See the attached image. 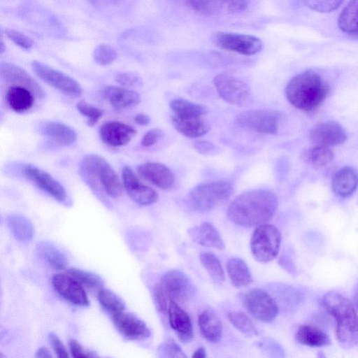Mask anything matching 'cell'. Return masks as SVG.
Segmentation results:
<instances>
[{"instance_id": "cell-1", "label": "cell", "mask_w": 358, "mask_h": 358, "mask_svg": "<svg viewBox=\"0 0 358 358\" xmlns=\"http://www.w3.org/2000/svg\"><path fill=\"white\" fill-rule=\"evenodd\" d=\"M278 207V197L266 189L243 192L229 204V218L235 224L243 227H257L271 220Z\"/></svg>"}, {"instance_id": "cell-2", "label": "cell", "mask_w": 358, "mask_h": 358, "mask_svg": "<svg viewBox=\"0 0 358 358\" xmlns=\"http://www.w3.org/2000/svg\"><path fill=\"white\" fill-rule=\"evenodd\" d=\"M327 312L334 318L335 335L345 349L358 346V313L353 303L341 294L331 291L322 301Z\"/></svg>"}, {"instance_id": "cell-3", "label": "cell", "mask_w": 358, "mask_h": 358, "mask_svg": "<svg viewBox=\"0 0 358 358\" xmlns=\"http://www.w3.org/2000/svg\"><path fill=\"white\" fill-rule=\"evenodd\" d=\"M327 90V84L318 73L307 70L296 75L288 82L285 96L295 108L312 111L324 101Z\"/></svg>"}, {"instance_id": "cell-4", "label": "cell", "mask_w": 358, "mask_h": 358, "mask_svg": "<svg viewBox=\"0 0 358 358\" xmlns=\"http://www.w3.org/2000/svg\"><path fill=\"white\" fill-rule=\"evenodd\" d=\"M80 172L94 189H102L110 197L116 199L122 193L123 185L110 164L98 155H88L80 162Z\"/></svg>"}, {"instance_id": "cell-5", "label": "cell", "mask_w": 358, "mask_h": 358, "mask_svg": "<svg viewBox=\"0 0 358 358\" xmlns=\"http://www.w3.org/2000/svg\"><path fill=\"white\" fill-rule=\"evenodd\" d=\"M194 286L188 277L178 270L167 271L154 288V299L158 309L167 312L169 302H184L192 297Z\"/></svg>"}, {"instance_id": "cell-6", "label": "cell", "mask_w": 358, "mask_h": 358, "mask_svg": "<svg viewBox=\"0 0 358 358\" xmlns=\"http://www.w3.org/2000/svg\"><path fill=\"white\" fill-rule=\"evenodd\" d=\"M233 190L227 181H214L201 183L194 187L189 194L191 206L197 211L206 212L227 199Z\"/></svg>"}, {"instance_id": "cell-7", "label": "cell", "mask_w": 358, "mask_h": 358, "mask_svg": "<svg viewBox=\"0 0 358 358\" xmlns=\"http://www.w3.org/2000/svg\"><path fill=\"white\" fill-rule=\"evenodd\" d=\"M281 239V234L275 226L268 223L257 226L250 239L252 256L259 262L272 261L278 254Z\"/></svg>"}, {"instance_id": "cell-8", "label": "cell", "mask_w": 358, "mask_h": 358, "mask_svg": "<svg viewBox=\"0 0 358 358\" xmlns=\"http://www.w3.org/2000/svg\"><path fill=\"white\" fill-rule=\"evenodd\" d=\"M213 83L218 94L226 102L238 106H245L251 103L250 88L239 78L220 73L214 77Z\"/></svg>"}, {"instance_id": "cell-9", "label": "cell", "mask_w": 358, "mask_h": 358, "mask_svg": "<svg viewBox=\"0 0 358 358\" xmlns=\"http://www.w3.org/2000/svg\"><path fill=\"white\" fill-rule=\"evenodd\" d=\"M282 114L278 110L259 109L239 114L236 122L239 126L255 132L275 135Z\"/></svg>"}, {"instance_id": "cell-10", "label": "cell", "mask_w": 358, "mask_h": 358, "mask_svg": "<svg viewBox=\"0 0 358 358\" xmlns=\"http://www.w3.org/2000/svg\"><path fill=\"white\" fill-rule=\"evenodd\" d=\"M243 303L251 315L264 322H272L278 313L275 300L266 291L259 288L248 291L243 295Z\"/></svg>"}, {"instance_id": "cell-11", "label": "cell", "mask_w": 358, "mask_h": 358, "mask_svg": "<svg viewBox=\"0 0 358 358\" xmlns=\"http://www.w3.org/2000/svg\"><path fill=\"white\" fill-rule=\"evenodd\" d=\"M213 41L220 49L243 55H252L262 50L263 43L259 38L248 34L216 32Z\"/></svg>"}, {"instance_id": "cell-12", "label": "cell", "mask_w": 358, "mask_h": 358, "mask_svg": "<svg viewBox=\"0 0 358 358\" xmlns=\"http://www.w3.org/2000/svg\"><path fill=\"white\" fill-rule=\"evenodd\" d=\"M31 66L42 80L63 94L70 96H78L81 94L80 85L71 76L38 61H33Z\"/></svg>"}, {"instance_id": "cell-13", "label": "cell", "mask_w": 358, "mask_h": 358, "mask_svg": "<svg viewBox=\"0 0 358 358\" xmlns=\"http://www.w3.org/2000/svg\"><path fill=\"white\" fill-rule=\"evenodd\" d=\"M122 180L126 192L135 203L149 206L157 201V193L152 188L142 183L129 166H125L122 168Z\"/></svg>"}, {"instance_id": "cell-14", "label": "cell", "mask_w": 358, "mask_h": 358, "mask_svg": "<svg viewBox=\"0 0 358 358\" xmlns=\"http://www.w3.org/2000/svg\"><path fill=\"white\" fill-rule=\"evenodd\" d=\"M23 175L36 187L59 202L66 200L64 187L48 172L35 166L27 164L22 169Z\"/></svg>"}, {"instance_id": "cell-15", "label": "cell", "mask_w": 358, "mask_h": 358, "mask_svg": "<svg viewBox=\"0 0 358 358\" xmlns=\"http://www.w3.org/2000/svg\"><path fill=\"white\" fill-rule=\"evenodd\" d=\"M52 284L55 291L71 303L81 306L89 305L90 301L82 284L71 275L55 274L52 276Z\"/></svg>"}, {"instance_id": "cell-16", "label": "cell", "mask_w": 358, "mask_h": 358, "mask_svg": "<svg viewBox=\"0 0 358 358\" xmlns=\"http://www.w3.org/2000/svg\"><path fill=\"white\" fill-rule=\"evenodd\" d=\"M309 138L314 145L331 147L343 143L348 136L338 122L328 120L314 126L309 133Z\"/></svg>"}, {"instance_id": "cell-17", "label": "cell", "mask_w": 358, "mask_h": 358, "mask_svg": "<svg viewBox=\"0 0 358 358\" xmlns=\"http://www.w3.org/2000/svg\"><path fill=\"white\" fill-rule=\"evenodd\" d=\"M113 322L117 330L131 340H143L150 336L147 324L132 313L123 311L113 314Z\"/></svg>"}, {"instance_id": "cell-18", "label": "cell", "mask_w": 358, "mask_h": 358, "mask_svg": "<svg viewBox=\"0 0 358 358\" xmlns=\"http://www.w3.org/2000/svg\"><path fill=\"white\" fill-rule=\"evenodd\" d=\"M139 176L161 189H170L175 184V176L166 165L158 162H146L136 167Z\"/></svg>"}, {"instance_id": "cell-19", "label": "cell", "mask_w": 358, "mask_h": 358, "mask_svg": "<svg viewBox=\"0 0 358 358\" xmlns=\"http://www.w3.org/2000/svg\"><path fill=\"white\" fill-rule=\"evenodd\" d=\"M136 133L134 128L118 121L105 122L99 129L101 141L111 147H120L127 145Z\"/></svg>"}, {"instance_id": "cell-20", "label": "cell", "mask_w": 358, "mask_h": 358, "mask_svg": "<svg viewBox=\"0 0 358 358\" xmlns=\"http://www.w3.org/2000/svg\"><path fill=\"white\" fill-rule=\"evenodd\" d=\"M0 73L1 79L12 85H20L29 88L38 98L44 96L41 85L23 69L11 63L1 64Z\"/></svg>"}, {"instance_id": "cell-21", "label": "cell", "mask_w": 358, "mask_h": 358, "mask_svg": "<svg viewBox=\"0 0 358 358\" xmlns=\"http://www.w3.org/2000/svg\"><path fill=\"white\" fill-rule=\"evenodd\" d=\"M167 313L169 324L178 338L183 343H188L193 338V327L191 319L177 302H169Z\"/></svg>"}, {"instance_id": "cell-22", "label": "cell", "mask_w": 358, "mask_h": 358, "mask_svg": "<svg viewBox=\"0 0 358 358\" xmlns=\"http://www.w3.org/2000/svg\"><path fill=\"white\" fill-rule=\"evenodd\" d=\"M103 98L116 110H124L137 106L140 94L124 87L106 86L102 90Z\"/></svg>"}, {"instance_id": "cell-23", "label": "cell", "mask_w": 358, "mask_h": 358, "mask_svg": "<svg viewBox=\"0 0 358 358\" xmlns=\"http://www.w3.org/2000/svg\"><path fill=\"white\" fill-rule=\"evenodd\" d=\"M173 127L188 138H198L206 135L210 130V124L200 116L171 115Z\"/></svg>"}, {"instance_id": "cell-24", "label": "cell", "mask_w": 358, "mask_h": 358, "mask_svg": "<svg viewBox=\"0 0 358 358\" xmlns=\"http://www.w3.org/2000/svg\"><path fill=\"white\" fill-rule=\"evenodd\" d=\"M334 192L341 198L350 196L358 187V172L350 166L338 169L332 176Z\"/></svg>"}, {"instance_id": "cell-25", "label": "cell", "mask_w": 358, "mask_h": 358, "mask_svg": "<svg viewBox=\"0 0 358 358\" xmlns=\"http://www.w3.org/2000/svg\"><path fill=\"white\" fill-rule=\"evenodd\" d=\"M36 96L28 87L20 85H11L7 89L6 100L9 108L15 113H24L31 109Z\"/></svg>"}, {"instance_id": "cell-26", "label": "cell", "mask_w": 358, "mask_h": 358, "mask_svg": "<svg viewBox=\"0 0 358 358\" xmlns=\"http://www.w3.org/2000/svg\"><path fill=\"white\" fill-rule=\"evenodd\" d=\"M192 240L198 244L223 250L224 243L217 229L209 222H203L188 231Z\"/></svg>"}, {"instance_id": "cell-27", "label": "cell", "mask_w": 358, "mask_h": 358, "mask_svg": "<svg viewBox=\"0 0 358 358\" xmlns=\"http://www.w3.org/2000/svg\"><path fill=\"white\" fill-rule=\"evenodd\" d=\"M42 133L53 143L59 145H70L77 140L76 131L59 122H48L42 127Z\"/></svg>"}, {"instance_id": "cell-28", "label": "cell", "mask_w": 358, "mask_h": 358, "mask_svg": "<svg viewBox=\"0 0 358 358\" xmlns=\"http://www.w3.org/2000/svg\"><path fill=\"white\" fill-rule=\"evenodd\" d=\"M198 324L202 336L209 342H219L222 334V324L218 316L210 310H203L199 316Z\"/></svg>"}, {"instance_id": "cell-29", "label": "cell", "mask_w": 358, "mask_h": 358, "mask_svg": "<svg viewBox=\"0 0 358 358\" xmlns=\"http://www.w3.org/2000/svg\"><path fill=\"white\" fill-rule=\"evenodd\" d=\"M296 339L300 344L311 348L327 346L331 343L328 334L311 324L301 325L296 331Z\"/></svg>"}, {"instance_id": "cell-30", "label": "cell", "mask_w": 358, "mask_h": 358, "mask_svg": "<svg viewBox=\"0 0 358 358\" xmlns=\"http://www.w3.org/2000/svg\"><path fill=\"white\" fill-rule=\"evenodd\" d=\"M227 270L231 283L236 287H246L252 280L248 265L241 258H231L227 262Z\"/></svg>"}, {"instance_id": "cell-31", "label": "cell", "mask_w": 358, "mask_h": 358, "mask_svg": "<svg viewBox=\"0 0 358 358\" xmlns=\"http://www.w3.org/2000/svg\"><path fill=\"white\" fill-rule=\"evenodd\" d=\"M339 29L349 35H358V0H350L338 20Z\"/></svg>"}, {"instance_id": "cell-32", "label": "cell", "mask_w": 358, "mask_h": 358, "mask_svg": "<svg viewBox=\"0 0 358 358\" xmlns=\"http://www.w3.org/2000/svg\"><path fill=\"white\" fill-rule=\"evenodd\" d=\"M7 224L17 240L21 242H27L32 238L34 235L32 224L23 215L18 214L8 215Z\"/></svg>"}, {"instance_id": "cell-33", "label": "cell", "mask_w": 358, "mask_h": 358, "mask_svg": "<svg viewBox=\"0 0 358 358\" xmlns=\"http://www.w3.org/2000/svg\"><path fill=\"white\" fill-rule=\"evenodd\" d=\"M170 108L173 115L179 116L204 117L208 113L204 106L182 98L172 100Z\"/></svg>"}, {"instance_id": "cell-34", "label": "cell", "mask_w": 358, "mask_h": 358, "mask_svg": "<svg viewBox=\"0 0 358 358\" xmlns=\"http://www.w3.org/2000/svg\"><path fill=\"white\" fill-rule=\"evenodd\" d=\"M38 252L51 266L57 269H64L68 264L65 255L55 246L43 242L38 246Z\"/></svg>"}, {"instance_id": "cell-35", "label": "cell", "mask_w": 358, "mask_h": 358, "mask_svg": "<svg viewBox=\"0 0 358 358\" xmlns=\"http://www.w3.org/2000/svg\"><path fill=\"white\" fill-rule=\"evenodd\" d=\"M200 262L208 275L215 282L220 283L225 279L224 272L219 259L213 253L204 252L201 253Z\"/></svg>"}, {"instance_id": "cell-36", "label": "cell", "mask_w": 358, "mask_h": 358, "mask_svg": "<svg viewBox=\"0 0 358 358\" xmlns=\"http://www.w3.org/2000/svg\"><path fill=\"white\" fill-rule=\"evenodd\" d=\"M97 298L101 306L112 314L124 310L125 304L123 300L111 290L108 289H99Z\"/></svg>"}, {"instance_id": "cell-37", "label": "cell", "mask_w": 358, "mask_h": 358, "mask_svg": "<svg viewBox=\"0 0 358 358\" xmlns=\"http://www.w3.org/2000/svg\"><path fill=\"white\" fill-rule=\"evenodd\" d=\"M228 317L233 326L241 333L248 336L257 335V329L250 318L243 312L231 311Z\"/></svg>"}, {"instance_id": "cell-38", "label": "cell", "mask_w": 358, "mask_h": 358, "mask_svg": "<svg viewBox=\"0 0 358 358\" xmlns=\"http://www.w3.org/2000/svg\"><path fill=\"white\" fill-rule=\"evenodd\" d=\"M306 157L313 165L322 166L333 160L334 152L329 147L314 145L307 151Z\"/></svg>"}, {"instance_id": "cell-39", "label": "cell", "mask_w": 358, "mask_h": 358, "mask_svg": "<svg viewBox=\"0 0 358 358\" xmlns=\"http://www.w3.org/2000/svg\"><path fill=\"white\" fill-rule=\"evenodd\" d=\"M227 0H189L191 7L201 14L213 15L220 13L224 8Z\"/></svg>"}, {"instance_id": "cell-40", "label": "cell", "mask_w": 358, "mask_h": 358, "mask_svg": "<svg viewBox=\"0 0 358 358\" xmlns=\"http://www.w3.org/2000/svg\"><path fill=\"white\" fill-rule=\"evenodd\" d=\"M68 273L75 278L82 285L90 288H99L103 286L102 279L96 274L77 268H71Z\"/></svg>"}, {"instance_id": "cell-41", "label": "cell", "mask_w": 358, "mask_h": 358, "mask_svg": "<svg viewBox=\"0 0 358 358\" xmlns=\"http://www.w3.org/2000/svg\"><path fill=\"white\" fill-rule=\"evenodd\" d=\"M76 108L80 114L87 117V124L93 127L103 115V111L96 106L84 101H80L76 104Z\"/></svg>"}, {"instance_id": "cell-42", "label": "cell", "mask_w": 358, "mask_h": 358, "mask_svg": "<svg viewBox=\"0 0 358 358\" xmlns=\"http://www.w3.org/2000/svg\"><path fill=\"white\" fill-rule=\"evenodd\" d=\"M92 56L94 62L98 64L108 65L116 59L117 52L112 46L100 44L94 50Z\"/></svg>"}, {"instance_id": "cell-43", "label": "cell", "mask_w": 358, "mask_h": 358, "mask_svg": "<svg viewBox=\"0 0 358 358\" xmlns=\"http://www.w3.org/2000/svg\"><path fill=\"white\" fill-rule=\"evenodd\" d=\"M344 0H303L304 4L311 10L320 13H329L336 10Z\"/></svg>"}, {"instance_id": "cell-44", "label": "cell", "mask_w": 358, "mask_h": 358, "mask_svg": "<svg viewBox=\"0 0 358 358\" xmlns=\"http://www.w3.org/2000/svg\"><path fill=\"white\" fill-rule=\"evenodd\" d=\"M159 354L162 357L182 358L186 357L181 348L173 340H169L159 348Z\"/></svg>"}, {"instance_id": "cell-45", "label": "cell", "mask_w": 358, "mask_h": 358, "mask_svg": "<svg viewBox=\"0 0 358 358\" xmlns=\"http://www.w3.org/2000/svg\"><path fill=\"white\" fill-rule=\"evenodd\" d=\"M117 83L124 87H138L142 85L143 80L136 73L131 72H121L115 76Z\"/></svg>"}, {"instance_id": "cell-46", "label": "cell", "mask_w": 358, "mask_h": 358, "mask_svg": "<svg viewBox=\"0 0 358 358\" xmlns=\"http://www.w3.org/2000/svg\"><path fill=\"white\" fill-rule=\"evenodd\" d=\"M5 34L15 45L23 49L28 50L34 45V41L31 38L19 31L7 29L5 30Z\"/></svg>"}, {"instance_id": "cell-47", "label": "cell", "mask_w": 358, "mask_h": 358, "mask_svg": "<svg viewBox=\"0 0 358 358\" xmlns=\"http://www.w3.org/2000/svg\"><path fill=\"white\" fill-rule=\"evenodd\" d=\"M69 348L71 355L76 358H89L99 357L93 352L84 350L82 345L75 339L69 340Z\"/></svg>"}, {"instance_id": "cell-48", "label": "cell", "mask_w": 358, "mask_h": 358, "mask_svg": "<svg viewBox=\"0 0 358 358\" xmlns=\"http://www.w3.org/2000/svg\"><path fill=\"white\" fill-rule=\"evenodd\" d=\"M48 338L57 357L60 358H66L69 357L67 350L56 334L50 333L48 336Z\"/></svg>"}, {"instance_id": "cell-49", "label": "cell", "mask_w": 358, "mask_h": 358, "mask_svg": "<svg viewBox=\"0 0 358 358\" xmlns=\"http://www.w3.org/2000/svg\"><path fill=\"white\" fill-rule=\"evenodd\" d=\"M163 132L159 129H152L147 131L142 138L141 145L144 147H150L156 144L162 137Z\"/></svg>"}, {"instance_id": "cell-50", "label": "cell", "mask_w": 358, "mask_h": 358, "mask_svg": "<svg viewBox=\"0 0 358 358\" xmlns=\"http://www.w3.org/2000/svg\"><path fill=\"white\" fill-rule=\"evenodd\" d=\"M194 149L200 154L210 155L217 152V148L211 142L207 141H199L194 144Z\"/></svg>"}, {"instance_id": "cell-51", "label": "cell", "mask_w": 358, "mask_h": 358, "mask_svg": "<svg viewBox=\"0 0 358 358\" xmlns=\"http://www.w3.org/2000/svg\"><path fill=\"white\" fill-rule=\"evenodd\" d=\"M248 5V0H227L225 8L231 12H241L245 10Z\"/></svg>"}, {"instance_id": "cell-52", "label": "cell", "mask_w": 358, "mask_h": 358, "mask_svg": "<svg viewBox=\"0 0 358 358\" xmlns=\"http://www.w3.org/2000/svg\"><path fill=\"white\" fill-rule=\"evenodd\" d=\"M89 2L96 7H111L120 3L123 0H88Z\"/></svg>"}, {"instance_id": "cell-53", "label": "cell", "mask_w": 358, "mask_h": 358, "mask_svg": "<svg viewBox=\"0 0 358 358\" xmlns=\"http://www.w3.org/2000/svg\"><path fill=\"white\" fill-rule=\"evenodd\" d=\"M135 122L141 126H145L150 123L149 116L145 113H138L134 117Z\"/></svg>"}, {"instance_id": "cell-54", "label": "cell", "mask_w": 358, "mask_h": 358, "mask_svg": "<svg viewBox=\"0 0 358 358\" xmlns=\"http://www.w3.org/2000/svg\"><path fill=\"white\" fill-rule=\"evenodd\" d=\"M36 357L42 358H50L52 357V355H51L50 352L48 348L43 347L38 349V350L36 352Z\"/></svg>"}, {"instance_id": "cell-55", "label": "cell", "mask_w": 358, "mask_h": 358, "mask_svg": "<svg viewBox=\"0 0 358 358\" xmlns=\"http://www.w3.org/2000/svg\"><path fill=\"white\" fill-rule=\"evenodd\" d=\"M192 357L194 358H205L206 357V351L205 348L200 347L198 348L193 353Z\"/></svg>"}, {"instance_id": "cell-56", "label": "cell", "mask_w": 358, "mask_h": 358, "mask_svg": "<svg viewBox=\"0 0 358 358\" xmlns=\"http://www.w3.org/2000/svg\"><path fill=\"white\" fill-rule=\"evenodd\" d=\"M352 303L358 310V284L357 285L354 291Z\"/></svg>"}, {"instance_id": "cell-57", "label": "cell", "mask_w": 358, "mask_h": 358, "mask_svg": "<svg viewBox=\"0 0 358 358\" xmlns=\"http://www.w3.org/2000/svg\"><path fill=\"white\" fill-rule=\"evenodd\" d=\"M5 50H6V48H4V43L1 38V53H2Z\"/></svg>"}, {"instance_id": "cell-58", "label": "cell", "mask_w": 358, "mask_h": 358, "mask_svg": "<svg viewBox=\"0 0 358 358\" xmlns=\"http://www.w3.org/2000/svg\"><path fill=\"white\" fill-rule=\"evenodd\" d=\"M173 1L180 2V3H188L189 2V0H173Z\"/></svg>"}]
</instances>
